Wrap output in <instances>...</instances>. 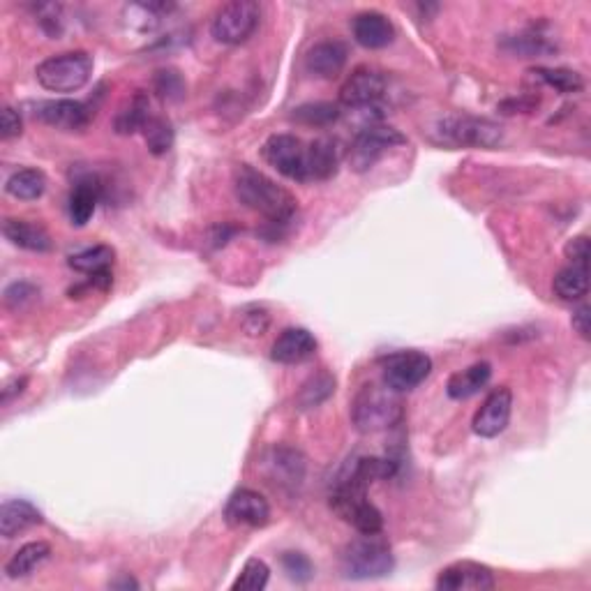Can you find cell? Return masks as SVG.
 Instances as JSON below:
<instances>
[{
    "label": "cell",
    "instance_id": "cell-41",
    "mask_svg": "<svg viewBox=\"0 0 591 591\" xmlns=\"http://www.w3.org/2000/svg\"><path fill=\"white\" fill-rule=\"evenodd\" d=\"M21 127H24V123H21L19 111L14 107H5L3 116H0V137H3L5 141L12 139V137H19Z\"/></svg>",
    "mask_w": 591,
    "mask_h": 591
},
{
    "label": "cell",
    "instance_id": "cell-3",
    "mask_svg": "<svg viewBox=\"0 0 591 591\" xmlns=\"http://www.w3.org/2000/svg\"><path fill=\"white\" fill-rule=\"evenodd\" d=\"M331 508L358 534H381L384 529V515L368 499V485L356 481L347 471L338 476L331 492Z\"/></svg>",
    "mask_w": 591,
    "mask_h": 591
},
{
    "label": "cell",
    "instance_id": "cell-23",
    "mask_svg": "<svg viewBox=\"0 0 591 591\" xmlns=\"http://www.w3.org/2000/svg\"><path fill=\"white\" fill-rule=\"evenodd\" d=\"M501 49L508 51L511 56L518 58H543V56H552L557 54V42L543 31V28H527L518 35L506 37L501 42Z\"/></svg>",
    "mask_w": 591,
    "mask_h": 591
},
{
    "label": "cell",
    "instance_id": "cell-25",
    "mask_svg": "<svg viewBox=\"0 0 591 591\" xmlns=\"http://www.w3.org/2000/svg\"><path fill=\"white\" fill-rule=\"evenodd\" d=\"M492 379V365L490 363H474L467 370H460L451 374L446 384V393L451 400H469L476 393H481Z\"/></svg>",
    "mask_w": 591,
    "mask_h": 591
},
{
    "label": "cell",
    "instance_id": "cell-8",
    "mask_svg": "<svg viewBox=\"0 0 591 591\" xmlns=\"http://www.w3.org/2000/svg\"><path fill=\"white\" fill-rule=\"evenodd\" d=\"M261 21V7L252 0H234V3L222 5L218 12H215L213 24H211V35L215 42L229 44V47H236V44L248 42L259 28Z\"/></svg>",
    "mask_w": 591,
    "mask_h": 591
},
{
    "label": "cell",
    "instance_id": "cell-29",
    "mask_svg": "<svg viewBox=\"0 0 591 591\" xmlns=\"http://www.w3.org/2000/svg\"><path fill=\"white\" fill-rule=\"evenodd\" d=\"M47 190V176L40 169H19L7 178L5 192L19 201H35Z\"/></svg>",
    "mask_w": 591,
    "mask_h": 591
},
{
    "label": "cell",
    "instance_id": "cell-33",
    "mask_svg": "<svg viewBox=\"0 0 591 591\" xmlns=\"http://www.w3.org/2000/svg\"><path fill=\"white\" fill-rule=\"evenodd\" d=\"M342 107L338 102H308L291 111V121L308 127H328L338 123Z\"/></svg>",
    "mask_w": 591,
    "mask_h": 591
},
{
    "label": "cell",
    "instance_id": "cell-13",
    "mask_svg": "<svg viewBox=\"0 0 591 591\" xmlns=\"http://www.w3.org/2000/svg\"><path fill=\"white\" fill-rule=\"evenodd\" d=\"M95 111L77 100H44L35 104L33 116L63 132H81L93 121Z\"/></svg>",
    "mask_w": 591,
    "mask_h": 591
},
{
    "label": "cell",
    "instance_id": "cell-20",
    "mask_svg": "<svg viewBox=\"0 0 591 591\" xmlns=\"http://www.w3.org/2000/svg\"><path fill=\"white\" fill-rule=\"evenodd\" d=\"M3 236L10 241L14 248L28 250V252H51L54 250V241H51V234L42 224L31 222V220H19V218H7L3 222Z\"/></svg>",
    "mask_w": 591,
    "mask_h": 591
},
{
    "label": "cell",
    "instance_id": "cell-30",
    "mask_svg": "<svg viewBox=\"0 0 591 591\" xmlns=\"http://www.w3.org/2000/svg\"><path fill=\"white\" fill-rule=\"evenodd\" d=\"M536 81H541L543 86L555 88L561 95H578L585 91V79H582L580 72L568 70V67H536V70H529Z\"/></svg>",
    "mask_w": 591,
    "mask_h": 591
},
{
    "label": "cell",
    "instance_id": "cell-26",
    "mask_svg": "<svg viewBox=\"0 0 591 591\" xmlns=\"http://www.w3.org/2000/svg\"><path fill=\"white\" fill-rule=\"evenodd\" d=\"M49 557H51L49 543L33 541V543L21 545V548L12 555V559L7 561V566H5L7 578H12V580L28 578V575L37 571V568H40Z\"/></svg>",
    "mask_w": 591,
    "mask_h": 591
},
{
    "label": "cell",
    "instance_id": "cell-27",
    "mask_svg": "<svg viewBox=\"0 0 591 591\" xmlns=\"http://www.w3.org/2000/svg\"><path fill=\"white\" fill-rule=\"evenodd\" d=\"M333 393H335V377L331 372L319 370L317 374H312V377L305 381L301 388H298L296 409H301V411L317 409L319 405H324V402L331 398Z\"/></svg>",
    "mask_w": 591,
    "mask_h": 591
},
{
    "label": "cell",
    "instance_id": "cell-35",
    "mask_svg": "<svg viewBox=\"0 0 591 591\" xmlns=\"http://www.w3.org/2000/svg\"><path fill=\"white\" fill-rule=\"evenodd\" d=\"M268 580H271V568H268L266 561L252 557L245 561V566L238 573V578L231 589L234 591H261L266 589Z\"/></svg>",
    "mask_w": 591,
    "mask_h": 591
},
{
    "label": "cell",
    "instance_id": "cell-40",
    "mask_svg": "<svg viewBox=\"0 0 591 591\" xmlns=\"http://www.w3.org/2000/svg\"><path fill=\"white\" fill-rule=\"evenodd\" d=\"M564 254L571 264L589 266V238L585 234L573 236L571 241L564 245Z\"/></svg>",
    "mask_w": 591,
    "mask_h": 591
},
{
    "label": "cell",
    "instance_id": "cell-7",
    "mask_svg": "<svg viewBox=\"0 0 591 591\" xmlns=\"http://www.w3.org/2000/svg\"><path fill=\"white\" fill-rule=\"evenodd\" d=\"M407 144V137L400 130L388 125H365L356 134L347 151V164L354 174H368V171L384 157L391 148Z\"/></svg>",
    "mask_w": 591,
    "mask_h": 591
},
{
    "label": "cell",
    "instance_id": "cell-32",
    "mask_svg": "<svg viewBox=\"0 0 591 591\" xmlns=\"http://www.w3.org/2000/svg\"><path fill=\"white\" fill-rule=\"evenodd\" d=\"M114 257L116 252L109 245H91V248H84L79 252H74L67 257V266L74 268L77 273H100L104 268L114 266Z\"/></svg>",
    "mask_w": 591,
    "mask_h": 591
},
{
    "label": "cell",
    "instance_id": "cell-24",
    "mask_svg": "<svg viewBox=\"0 0 591 591\" xmlns=\"http://www.w3.org/2000/svg\"><path fill=\"white\" fill-rule=\"evenodd\" d=\"M42 525V513L26 499H7L0 508V534L3 538H14L21 531Z\"/></svg>",
    "mask_w": 591,
    "mask_h": 591
},
{
    "label": "cell",
    "instance_id": "cell-39",
    "mask_svg": "<svg viewBox=\"0 0 591 591\" xmlns=\"http://www.w3.org/2000/svg\"><path fill=\"white\" fill-rule=\"evenodd\" d=\"M37 21H40L42 31L58 37L63 33V7L61 5H40L37 7Z\"/></svg>",
    "mask_w": 591,
    "mask_h": 591
},
{
    "label": "cell",
    "instance_id": "cell-43",
    "mask_svg": "<svg viewBox=\"0 0 591 591\" xmlns=\"http://www.w3.org/2000/svg\"><path fill=\"white\" fill-rule=\"evenodd\" d=\"M571 324H573V331L578 333L582 340H589V331H591V310H589V305H580V308L573 312Z\"/></svg>",
    "mask_w": 591,
    "mask_h": 591
},
{
    "label": "cell",
    "instance_id": "cell-2",
    "mask_svg": "<svg viewBox=\"0 0 591 591\" xmlns=\"http://www.w3.org/2000/svg\"><path fill=\"white\" fill-rule=\"evenodd\" d=\"M400 395L386 384H365L351 402V421L356 430L363 435H374L400 425L405 416Z\"/></svg>",
    "mask_w": 591,
    "mask_h": 591
},
{
    "label": "cell",
    "instance_id": "cell-16",
    "mask_svg": "<svg viewBox=\"0 0 591 591\" xmlns=\"http://www.w3.org/2000/svg\"><path fill=\"white\" fill-rule=\"evenodd\" d=\"M224 518L234 527H266L271 520V504L257 490L241 488L229 497L224 506Z\"/></svg>",
    "mask_w": 591,
    "mask_h": 591
},
{
    "label": "cell",
    "instance_id": "cell-34",
    "mask_svg": "<svg viewBox=\"0 0 591 591\" xmlns=\"http://www.w3.org/2000/svg\"><path fill=\"white\" fill-rule=\"evenodd\" d=\"M141 132H144L148 151L155 157L167 155L171 151V146H174V127H171L167 118L151 116Z\"/></svg>",
    "mask_w": 591,
    "mask_h": 591
},
{
    "label": "cell",
    "instance_id": "cell-38",
    "mask_svg": "<svg viewBox=\"0 0 591 591\" xmlns=\"http://www.w3.org/2000/svg\"><path fill=\"white\" fill-rule=\"evenodd\" d=\"M37 296H40V291L31 282H14L5 289V305L12 310H21L28 303H33Z\"/></svg>",
    "mask_w": 591,
    "mask_h": 591
},
{
    "label": "cell",
    "instance_id": "cell-10",
    "mask_svg": "<svg viewBox=\"0 0 591 591\" xmlns=\"http://www.w3.org/2000/svg\"><path fill=\"white\" fill-rule=\"evenodd\" d=\"M432 372V358L423 351H395L381 361L384 384L398 393H409L423 384Z\"/></svg>",
    "mask_w": 591,
    "mask_h": 591
},
{
    "label": "cell",
    "instance_id": "cell-36",
    "mask_svg": "<svg viewBox=\"0 0 591 591\" xmlns=\"http://www.w3.org/2000/svg\"><path fill=\"white\" fill-rule=\"evenodd\" d=\"M153 91L162 97L164 102H178L185 97V79L183 74L167 67V70H157L153 77Z\"/></svg>",
    "mask_w": 591,
    "mask_h": 591
},
{
    "label": "cell",
    "instance_id": "cell-21",
    "mask_svg": "<svg viewBox=\"0 0 591 591\" xmlns=\"http://www.w3.org/2000/svg\"><path fill=\"white\" fill-rule=\"evenodd\" d=\"M102 185L95 176L86 174L77 178L74 183L70 199H67V213H70V222L74 227H86L91 218L95 215L97 201H100Z\"/></svg>",
    "mask_w": 591,
    "mask_h": 591
},
{
    "label": "cell",
    "instance_id": "cell-37",
    "mask_svg": "<svg viewBox=\"0 0 591 591\" xmlns=\"http://www.w3.org/2000/svg\"><path fill=\"white\" fill-rule=\"evenodd\" d=\"M282 571L287 573V578L291 582H298V585H305V582H310L314 578V566L308 555H303V552H284L282 555Z\"/></svg>",
    "mask_w": 591,
    "mask_h": 591
},
{
    "label": "cell",
    "instance_id": "cell-4",
    "mask_svg": "<svg viewBox=\"0 0 591 591\" xmlns=\"http://www.w3.org/2000/svg\"><path fill=\"white\" fill-rule=\"evenodd\" d=\"M340 566L347 580H377L393 571L395 559L381 534H361L344 545Z\"/></svg>",
    "mask_w": 591,
    "mask_h": 591
},
{
    "label": "cell",
    "instance_id": "cell-5",
    "mask_svg": "<svg viewBox=\"0 0 591 591\" xmlns=\"http://www.w3.org/2000/svg\"><path fill=\"white\" fill-rule=\"evenodd\" d=\"M93 74V56L86 51H65L44 58L35 67V79L49 93H77Z\"/></svg>",
    "mask_w": 591,
    "mask_h": 591
},
{
    "label": "cell",
    "instance_id": "cell-18",
    "mask_svg": "<svg viewBox=\"0 0 591 591\" xmlns=\"http://www.w3.org/2000/svg\"><path fill=\"white\" fill-rule=\"evenodd\" d=\"M351 33H354V40L361 44L363 49L377 51L386 49L388 44L395 40V26L393 21L381 12H361L356 14L354 21H351Z\"/></svg>",
    "mask_w": 591,
    "mask_h": 591
},
{
    "label": "cell",
    "instance_id": "cell-44",
    "mask_svg": "<svg viewBox=\"0 0 591 591\" xmlns=\"http://www.w3.org/2000/svg\"><path fill=\"white\" fill-rule=\"evenodd\" d=\"M28 386V379L26 377H21V379H14L12 384H7L5 388H3V405H7V402H10L14 395H21L24 393V388Z\"/></svg>",
    "mask_w": 591,
    "mask_h": 591
},
{
    "label": "cell",
    "instance_id": "cell-42",
    "mask_svg": "<svg viewBox=\"0 0 591 591\" xmlns=\"http://www.w3.org/2000/svg\"><path fill=\"white\" fill-rule=\"evenodd\" d=\"M268 324H271V319H268L264 310H252L243 319V328L248 331V335H264Z\"/></svg>",
    "mask_w": 591,
    "mask_h": 591
},
{
    "label": "cell",
    "instance_id": "cell-1",
    "mask_svg": "<svg viewBox=\"0 0 591 591\" xmlns=\"http://www.w3.org/2000/svg\"><path fill=\"white\" fill-rule=\"evenodd\" d=\"M234 192L238 201L250 211L264 215L271 227H287L298 213V201L287 187H282L261 174L250 164H241L234 176Z\"/></svg>",
    "mask_w": 591,
    "mask_h": 591
},
{
    "label": "cell",
    "instance_id": "cell-22",
    "mask_svg": "<svg viewBox=\"0 0 591 591\" xmlns=\"http://www.w3.org/2000/svg\"><path fill=\"white\" fill-rule=\"evenodd\" d=\"M340 169V148L331 137H319L308 144V183L331 181Z\"/></svg>",
    "mask_w": 591,
    "mask_h": 591
},
{
    "label": "cell",
    "instance_id": "cell-15",
    "mask_svg": "<svg viewBox=\"0 0 591 591\" xmlns=\"http://www.w3.org/2000/svg\"><path fill=\"white\" fill-rule=\"evenodd\" d=\"M264 467L271 483L282 490L294 492L305 481V458L301 451L291 446H273L264 455Z\"/></svg>",
    "mask_w": 591,
    "mask_h": 591
},
{
    "label": "cell",
    "instance_id": "cell-12",
    "mask_svg": "<svg viewBox=\"0 0 591 591\" xmlns=\"http://www.w3.org/2000/svg\"><path fill=\"white\" fill-rule=\"evenodd\" d=\"M513 414V393L508 386H499L492 391L481 409L474 414V421H471V428L478 437L483 439H495L501 432L508 428Z\"/></svg>",
    "mask_w": 591,
    "mask_h": 591
},
{
    "label": "cell",
    "instance_id": "cell-17",
    "mask_svg": "<svg viewBox=\"0 0 591 591\" xmlns=\"http://www.w3.org/2000/svg\"><path fill=\"white\" fill-rule=\"evenodd\" d=\"M319 342L308 328H284L271 347V358L280 365H298L317 354Z\"/></svg>",
    "mask_w": 591,
    "mask_h": 591
},
{
    "label": "cell",
    "instance_id": "cell-6",
    "mask_svg": "<svg viewBox=\"0 0 591 591\" xmlns=\"http://www.w3.org/2000/svg\"><path fill=\"white\" fill-rule=\"evenodd\" d=\"M435 132L441 144L458 148H497L504 141V127L488 118L465 114L444 116Z\"/></svg>",
    "mask_w": 591,
    "mask_h": 591
},
{
    "label": "cell",
    "instance_id": "cell-19",
    "mask_svg": "<svg viewBox=\"0 0 591 591\" xmlns=\"http://www.w3.org/2000/svg\"><path fill=\"white\" fill-rule=\"evenodd\" d=\"M349 51L340 40H324L317 42L305 56V70L312 77L319 79H335L340 77L344 65H347Z\"/></svg>",
    "mask_w": 591,
    "mask_h": 591
},
{
    "label": "cell",
    "instance_id": "cell-45",
    "mask_svg": "<svg viewBox=\"0 0 591 591\" xmlns=\"http://www.w3.org/2000/svg\"><path fill=\"white\" fill-rule=\"evenodd\" d=\"M111 587H114V589H139V582L134 578H130V575H123V578L111 582Z\"/></svg>",
    "mask_w": 591,
    "mask_h": 591
},
{
    "label": "cell",
    "instance_id": "cell-28",
    "mask_svg": "<svg viewBox=\"0 0 591 591\" xmlns=\"http://www.w3.org/2000/svg\"><path fill=\"white\" fill-rule=\"evenodd\" d=\"M552 289L561 301H582L589 291V266L571 264L555 275Z\"/></svg>",
    "mask_w": 591,
    "mask_h": 591
},
{
    "label": "cell",
    "instance_id": "cell-31",
    "mask_svg": "<svg viewBox=\"0 0 591 591\" xmlns=\"http://www.w3.org/2000/svg\"><path fill=\"white\" fill-rule=\"evenodd\" d=\"M151 118V107H148V97L144 93H137L132 100H127L121 111L114 118V130L118 134H134L144 130V125Z\"/></svg>",
    "mask_w": 591,
    "mask_h": 591
},
{
    "label": "cell",
    "instance_id": "cell-9",
    "mask_svg": "<svg viewBox=\"0 0 591 591\" xmlns=\"http://www.w3.org/2000/svg\"><path fill=\"white\" fill-rule=\"evenodd\" d=\"M261 155L289 181L308 183V144L303 139L294 134H273L266 139Z\"/></svg>",
    "mask_w": 591,
    "mask_h": 591
},
{
    "label": "cell",
    "instance_id": "cell-11",
    "mask_svg": "<svg viewBox=\"0 0 591 591\" xmlns=\"http://www.w3.org/2000/svg\"><path fill=\"white\" fill-rule=\"evenodd\" d=\"M386 95V79L384 74L370 67H358L349 74L340 88V107H347L349 111H363L381 109V100Z\"/></svg>",
    "mask_w": 591,
    "mask_h": 591
},
{
    "label": "cell",
    "instance_id": "cell-14",
    "mask_svg": "<svg viewBox=\"0 0 591 591\" xmlns=\"http://www.w3.org/2000/svg\"><path fill=\"white\" fill-rule=\"evenodd\" d=\"M495 585L492 568L478 561H455L437 575L435 582L439 591H490Z\"/></svg>",
    "mask_w": 591,
    "mask_h": 591
}]
</instances>
